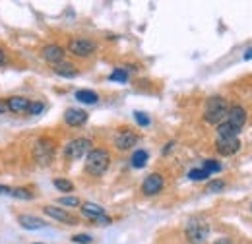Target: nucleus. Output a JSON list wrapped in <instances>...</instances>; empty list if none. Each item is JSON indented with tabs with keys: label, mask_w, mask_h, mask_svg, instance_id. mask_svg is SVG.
I'll list each match as a JSON object with an SVG mask.
<instances>
[{
	"label": "nucleus",
	"mask_w": 252,
	"mask_h": 244,
	"mask_svg": "<svg viewBox=\"0 0 252 244\" xmlns=\"http://www.w3.org/2000/svg\"><path fill=\"white\" fill-rule=\"evenodd\" d=\"M45 111V105L41 103V101H32L30 103V109H28V113L33 115V117H37V115H41Z\"/></svg>",
	"instance_id": "obj_28"
},
{
	"label": "nucleus",
	"mask_w": 252,
	"mask_h": 244,
	"mask_svg": "<svg viewBox=\"0 0 252 244\" xmlns=\"http://www.w3.org/2000/svg\"><path fill=\"white\" fill-rule=\"evenodd\" d=\"M74 97H76L80 103H86V105H95V103L99 101V95L95 92H92V90H78Z\"/></svg>",
	"instance_id": "obj_18"
},
{
	"label": "nucleus",
	"mask_w": 252,
	"mask_h": 244,
	"mask_svg": "<svg viewBox=\"0 0 252 244\" xmlns=\"http://www.w3.org/2000/svg\"><path fill=\"white\" fill-rule=\"evenodd\" d=\"M223 188H225V183L218 179V181H210V183H208V186H206V192H208V194H216V192H221Z\"/></svg>",
	"instance_id": "obj_26"
},
{
	"label": "nucleus",
	"mask_w": 252,
	"mask_h": 244,
	"mask_svg": "<svg viewBox=\"0 0 252 244\" xmlns=\"http://www.w3.org/2000/svg\"><path fill=\"white\" fill-rule=\"evenodd\" d=\"M208 177H210V173H206L204 169H192L189 173V179L190 181H196V183L198 181H206Z\"/></svg>",
	"instance_id": "obj_25"
},
{
	"label": "nucleus",
	"mask_w": 252,
	"mask_h": 244,
	"mask_svg": "<svg viewBox=\"0 0 252 244\" xmlns=\"http://www.w3.org/2000/svg\"><path fill=\"white\" fill-rule=\"evenodd\" d=\"M53 184H55V188L61 190V192H72V190H74V184L70 183V181H66V179H55Z\"/></svg>",
	"instance_id": "obj_22"
},
{
	"label": "nucleus",
	"mask_w": 252,
	"mask_h": 244,
	"mask_svg": "<svg viewBox=\"0 0 252 244\" xmlns=\"http://www.w3.org/2000/svg\"><path fill=\"white\" fill-rule=\"evenodd\" d=\"M237 136H239V130L233 128L229 122L218 124V138H237Z\"/></svg>",
	"instance_id": "obj_19"
},
{
	"label": "nucleus",
	"mask_w": 252,
	"mask_h": 244,
	"mask_svg": "<svg viewBox=\"0 0 252 244\" xmlns=\"http://www.w3.org/2000/svg\"><path fill=\"white\" fill-rule=\"evenodd\" d=\"M82 214L84 217H88V219H97V217H101V215H105V210L101 208V206H97V204H92V202H86V204H82Z\"/></svg>",
	"instance_id": "obj_16"
},
{
	"label": "nucleus",
	"mask_w": 252,
	"mask_h": 244,
	"mask_svg": "<svg viewBox=\"0 0 252 244\" xmlns=\"http://www.w3.org/2000/svg\"><path fill=\"white\" fill-rule=\"evenodd\" d=\"M148 159H150V155H148L146 150H138V152H134V155H132V167L134 169H142V167H146Z\"/></svg>",
	"instance_id": "obj_20"
},
{
	"label": "nucleus",
	"mask_w": 252,
	"mask_h": 244,
	"mask_svg": "<svg viewBox=\"0 0 252 244\" xmlns=\"http://www.w3.org/2000/svg\"><path fill=\"white\" fill-rule=\"evenodd\" d=\"M202 169H204L206 173H210V175H212V173H218V171H221V165L218 163V161H214V159H206Z\"/></svg>",
	"instance_id": "obj_27"
},
{
	"label": "nucleus",
	"mask_w": 252,
	"mask_h": 244,
	"mask_svg": "<svg viewBox=\"0 0 252 244\" xmlns=\"http://www.w3.org/2000/svg\"><path fill=\"white\" fill-rule=\"evenodd\" d=\"M252 59V49L251 51H247V53H245V61H251Z\"/></svg>",
	"instance_id": "obj_37"
},
{
	"label": "nucleus",
	"mask_w": 252,
	"mask_h": 244,
	"mask_svg": "<svg viewBox=\"0 0 252 244\" xmlns=\"http://www.w3.org/2000/svg\"><path fill=\"white\" fill-rule=\"evenodd\" d=\"M92 152V140L88 138H76L64 146V157L68 161H78Z\"/></svg>",
	"instance_id": "obj_5"
},
{
	"label": "nucleus",
	"mask_w": 252,
	"mask_h": 244,
	"mask_svg": "<svg viewBox=\"0 0 252 244\" xmlns=\"http://www.w3.org/2000/svg\"><path fill=\"white\" fill-rule=\"evenodd\" d=\"M55 152H57V146L51 138H39L35 144H33L32 155L35 159V163L39 165H49L55 157Z\"/></svg>",
	"instance_id": "obj_4"
},
{
	"label": "nucleus",
	"mask_w": 252,
	"mask_h": 244,
	"mask_svg": "<svg viewBox=\"0 0 252 244\" xmlns=\"http://www.w3.org/2000/svg\"><path fill=\"white\" fill-rule=\"evenodd\" d=\"M18 223H20L22 229H26V231H37V229H45V227H47V223H45L43 219L35 217V215H20V217H18Z\"/></svg>",
	"instance_id": "obj_15"
},
{
	"label": "nucleus",
	"mask_w": 252,
	"mask_h": 244,
	"mask_svg": "<svg viewBox=\"0 0 252 244\" xmlns=\"http://www.w3.org/2000/svg\"><path fill=\"white\" fill-rule=\"evenodd\" d=\"M185 235H187L190 244L206 243L208 237H210V225L200 217H192L187 223V227H185Z\"/></svg>",
	"instance_id": "obj_3"
},
{
	"label": "nucleus",
	"mask_w": 252,
	"mask_h": 244,
	"mask_svg": "<svg viewBox=\"0 0 252 244\" xmlns=\"http://www.w3.org/2000/svg\"><path fill=\"white\" fill-rule=\"evenodd\" d=\"M43 214L49 215L51 219L64 223V225H78V217L72 214H68L64 208H55V206H45L43 208Z\"/></svg>",
	"instance_id": "obj_9"
},
{
	"label": "nucleus",
	"mask_w": 252,
	"mask_h": 244,
	"mask_svg": "<svg viewBox=\"0 0 252 244\" xmlns=\"http://www.w3.org/2000/svg\"><path fill=\"white\" fill-rule=\"evenodd\" d=\"M68 51H70V55H74L78 59H88L97 51V43L92 39H86V37H76L68 43Z\"/></svg>",
	"instance_id": "obj_6"
},
{
	"label": "nucleus",
	"mask_w": 252,
	"mask_h": 244,
	"mask_svg": "<svg viewBox=\"0 0 252 244\" xmlns=\"http://www.w3.org/2000/svg\"><path fill=\"white\" fill-rule=\"evenodd\" d=\"M4 113H8V107H6V101L0 99V115H4Z\"/></svg>",
	"instance_id": "obj_33"
},
{
	"label": "nucleus",
	"mask_w": 252,
	"mask_h": 244,
	"mask_svg": "<svg viewBox=\"0 0 252 244\" xmlns=\"http://www.w3.org/2000/svg\"><path fill=\"white\" fill-rule=\"evenodd\" d=\"M95 223H97V225H111L113 221H111V217H107V215H101V217H97V219H95Z\"/></svg>",
	"instance_id": "obj_31"
},
{
	"label": "nucleus",
	"mask_w": 252,
	"mask_h": 244,
	"mask_svg": "<svg viewBox=\"0 0 252 244\" xmlns=\"http://www.w3.org/2000/svg\"><path fill=\"white\" fill-rule=\"evenodd\" d=\"M251 212H252V206H251Z\"/></svg>",
	"instance_id": "obj_38"
},
{
	"label": "nucleus",
	"mask_w": 252,
	"mask_h": 244,
	"mask_svg": "<svg viewBox=\"0 0 252 244\" xmlns=\"http://www.w3.org/2000/svg\"><path fill=\"white\" fill-rule=\"evenodd\" d=\"M35 244H39V243H35Z\"/></svg>",
	"instance_id": "obj_39"
},
{
	"label": "nucleus",
	"mask_w": 252,
	"mask_h": 244,
	"mask_svg": "<svg viewBox=\"0 0 252 244\" xmlns=\"http://www.w3.org/2000/svg\"><path fill=\"white\" fill-rule=\"evenodd\" d=\"M163 186H165L163 175L152 173V175H148V177L144 179V183H142V192H144L146 196H158L159 192L163 190Z\"/></svg>",
	"instance_id": "obj_7"
},
{
	"label": "nucleus",
	"mask_w": 252,
	"mask_h": 244,
	"mask_svg": "<svg viewBox=\"0 0 252 244\" xmlns=\"http://www.w3.org/2000/svg\"><path fill=\"white\" fill-rule=\"evenodd\" d=\"M109 80H111V82H121V84H125V82H128V72L123 70V68H117V70L109 76Z\"/></svg>",
	"instance_id": "obj_24"
},
{
	"label": "nucleus",
	"mask_w": 252,
	"mask_h": 244,
	"mask_svg": "<svg viewBox=\"0 0 252 244\" xmlns=\"http://www.w3.org/2000/svg\"><path fill=\"white\" fill-rule=\"evenodd\" d=\"M173 146H175V142H171V144H167V148L163 150V153H169L171 150H173Z\"/></svg>",
	"instance_id": "obj_36"
},
{
	"label": "nucleus",
	"mask_w": 252,
	"mask_h": 244,
	"mask_svg": "<svg viewBox=\"0 0 252 244\" xmlns=\"http://www.w3.org/2000/svg\"><path fill=\"white\" fill-rule=\"evenodd\" d=\"M10 190H12L10 186H0V194H8L10 196Z\"/></svg>",
	"instance_id": "obj_35"
},
{
	"label": "nucleus",
	"mask_w": 252,
	"mask_h": 244,
	"mask_svg": "<svg viewBox=\"0 0 252 244\" xmlns=\"http://www.w3.org/2000/svg\"><path fill=\"white\" fill-rule=\"evenodd\" d=\"M4 62H6V53H4V49L0 47V66H2Z\"/></svg>",
	"instance_id": "obj_34"
},
{
	"label": "nucleus",
	"mask_w": 252,
	"mask_h": 244,
	"mask_svg": "<svg viewBox=\"0 0 252 244\" xmlns=\"http://www.w3.org/2000/svg\"><path fill=\"white\" fill-rule=\"evenodd\" d=\"M59 204H61V206H66V208H78V206H82L80 198H76V196H63V198L59 200Z\"/></svg>",
	"instance_id": "obj_23"
},
{
	"label": "nucleus",
	"mask_w": 252,
	"mask_h": 244,
	"mask_svg": "<svg viewBox=\"0 0 252 244\" xmlns=\"http://www.w3.org/2000/svg\"><path fill=\"white\" fill-rule=\"evenodd\" d=\"M41 55H43V59L49 62L51 66H57V64H63V62H64L66 51H64L61 45H55V43H51V45L43 47Z\"/></svg>",
	"instance_id": "obj_11"
},
{
	"label": "nucleus",
	"mask_w": 252,
	"mask_h": 244,
	"mask_svg": "<svg viewBox=\"0 0 252 244\" xmlns=\"http://www.w3.org/2000/svg\"><path fill=\"white\" fill-rule=\"evenodd\" d=\"M64 122L68 126H74V128L76 126H84L88 122V113L82 111V109H68L64 113Z\"/></svg>",
	"instance_id": "obj_14"
},
{
	"label": "nucleus",
	"mask_w": 252,
	"mask_h": 244,
	"mask_svg": "<svg viewBox=\"0 0 252 244\" xmlns=\"http://www.w3.org/2000/svg\"><path fill=\"white\" fill-rule=\"evenodd\" d=\"M30 99L28 97H22V95H14V97H8L6 99V107H8V111H12V113H16V115H24V113H28V109H30Z\"/></svg>",
	"instance_id": "obj_13"
},
{
	"label": "nucleus",
	"mask_w": 252,
	"mask_h": 244,
	"mask_svg": "<svg viewBox=\"0 0 252 244\" xmlns=\"http://www.w3.org/2000/svg\"><path fill=\"white\" fill-rule=\"evenodd\" d=\"M216 150L223 157H231L241 150V140L239 138H218L216 140Z\"/></svg>",
	"instance_id": "obj_10"
},
{
	"label": "nucleus",
	"mask_w": 252,
	"mask_h": 244,
	"mask_svg": "<svg viewBox=\"0 0 252 244\" xmlns=\"http://www.w3.org/2000/svg\"><path fill=\"white\" fill-rule=\"evenodd\" d=\"M72 243L74 244H92L94 243V239H92V235L82 233V235H74V237H72Z\"/></svg>",
	"instance_id": "obj_30"
},
{
	"label": "nucleus",
	"mask_w": 252,
	"mask_h": 244,
	"mask_svg": "<svg viewBox=\"0 0 252 244\" xmlns=\"http://www.w3.org/2000/svg\"><path fill=\"white\" fill-rule=\"evenodd\" d=\"M10 196L12 198H18V200H33V192L30 188H12L10 190Z\"/></svg>",
	"instance_id": "obj_21"
},
{
	"label": "nucleus",
	"mask_w": 252,
	"mask_h": 244,
	"mask_svg": "<svg viewBox=\"0 0 252 244\" xmlns=\"http://www.w3.org/2000/svg\"><path fill=\"white\" fill-rule=\"evenodd\" d=\"M134 119L138 122V126H150V122H152V119L146 113H142V111H136L134 113Z\"/></svg>",
	"instance_id": "obj_29"
},
{
	"label": "nucleus",
	"mask_w": 252,
	"mask_h": 244,
	"mask_svg": "<svg viewBox=\"0 0 252 244\" xmlns=\"http://www.w3.org/2000/svg\"><path fill=\"white\" fill-rule=\"evenodd\" d=\"M138 144V134L136 132H132V130H121L117 136H115V148L119 150V152H128V150H132L134 146Z\"/></svg>",
	"instance_id": "obj_8"
},
{
	"label": "nucleus",
	"mask_w": 252,
	"mask_h": 244,
	"mask_svg": "<svg viewBox=\"0 0 252 244\" xmlns=\"http://www.w3.org/2000/svg\"><path fill=\"white\" fill-rule=\"evenodd\" d=\"M214 244H233V241H231V239H227V237H221V239H218Z\"/></svg>",
	"instance_id": "obj_32"
},
{
	"label": "nucleus",
	"mask_w": 252,
	"mask_h": 244,
	"mask_svg": "<svg viewBox=\"0 0 252 244\" xmlns=\"http://www.w3.org/2000/svg\"><path fill=\"white\" fill-rule=\"evenodd\" d=\"M53 70H55V74H59V76H63V78H76V76H78L76 66H74V64H70V62L57 64V66H53Z\"/></svg>",
	"instance_id": "obj_17"
},
{
	"label": "nucleus",
	"mask_w": 252,
	"mask_h": 244,
	"mask_svg": "<svg viewBox=\"0 0 252 244\" xmlns=\"http://www.w3.org/2000/svg\"><path fill=\"white\" fill-rule=\"evenodd\" d=\"M227 122H229L233 128H237V130L241 132V128L247 124V111H245L241 105L231 107L229 113H227Z\"/></svg>",
	"instance_id": "obj_12"
},
{
	"label": "nucleus",
	"mask_w": 252,
	"mask_h": 244,
	"mask_svg": "<svg viewBox=\"0 0 252 244\" xmlns=\"http://www.w3.org/2000/svg\"><path fill=\"white\" fill-rule=\"evenodd\" d=\"M227 113H229V103L220 97V95H214L206 101V107H204V121L208 124H221V122L227 119Z\"/></svg>",
	"instance_id": "obj_2"
},
{
	"label": "nucleus",
	"mask_w": 252,
	"mask_h": 244,
	"mask_svg": "<svg viewBox=\"0 0 252 244\" xmlns=\"http://www.w3.org/2000/svg\"><path fill=\"white\" fill-rule=\"evenodd\" d=\"M111 165V153L107 150L95 148L86 155V173L92 177H101L103 173H107Z\"/></svg>",
	"instance_id": "obj_1"
}]
</instances>
